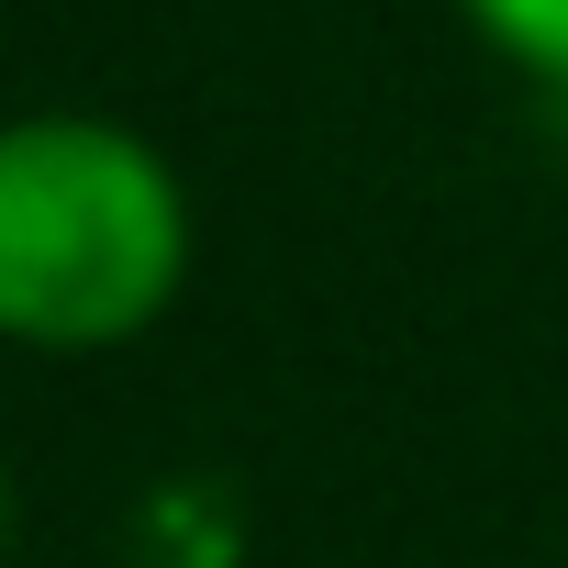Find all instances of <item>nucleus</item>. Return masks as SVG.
<instances>
[{
	"mask_svg": "<svg viewBox=\"0 0 568 568\" xmlns=\"http://www.w3.org/2000/svg\"><path fill=\"white\" fill-rule=\"evenodd\" d=\"M179 278L190 190L145 134L101 112H34L0 134V324L34 357L134 346Z\"/></svg>",
	"mask_w": 568,
	"mask_h": 568,
	"instance_id": "f257e3e1",
	"label": "nucleus"
},
{
	"mask_svg": "<svg viewBox=\"0 0 568 568\" xmlns=\"http://www.w3.org/2000/svg\"><path fill=\"white\" fill-rule=\"evenodd\" d=\"M457 12H468V34L490 57H513L524 79L568 90V0H457Z\"/></svg>",
	"mask_w": 568,
	"mask_h": 568,
	"instance_id": "f03ea898",
	"label": "nucleus"
}]
</instances>
